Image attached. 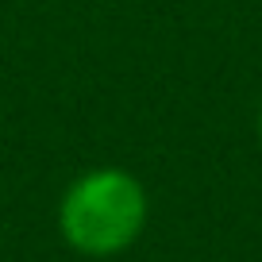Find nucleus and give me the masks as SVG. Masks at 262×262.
<instances>
[{
  "label": "nucleus",
  "instance_id": "f257e3e1",
  "mask_svg": "<svg viewBox=\"0 0 262 262\" xmlns=\"http://www.w3.org/2000/svg\"><path fill=\"white\" fill-rule=\"evenodd\" d=\"M150 220L147 185L123 166H93L66 185L58 231L85 258H112L139 243Z\"/></svg>",
  "mask_w": 262,
  "mask_h": 262
},
{
  "label": "nucleus",
  "instance_id": "f03ea898",
  "mask_svg": "<svg viewBox=\"0 0 262 262\" xmlns=\"http://www.w3.org/2000/svg\"><path fill=\"white\" fill-rule=\"evenodd\" d=\"M258 139H262V108H258Z\"/></svg>",
  "mask_w": 262,
  "mask_h": 262
}]
</instances>
